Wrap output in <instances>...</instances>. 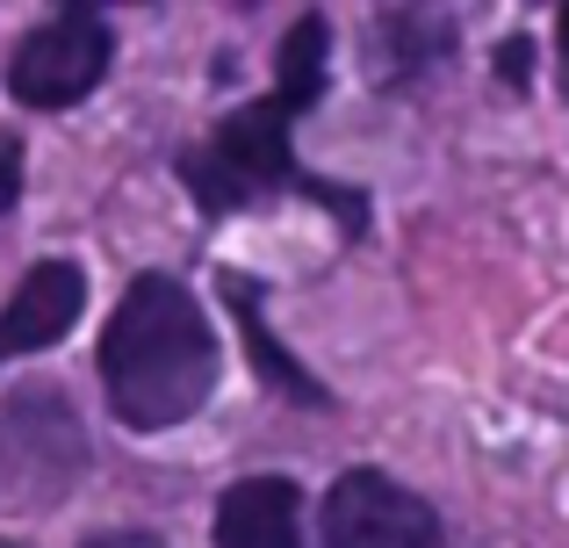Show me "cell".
Returning a JSON list of instances; mask_svg holds the SVG:
<instances>
[{
  "mask_svg": "<svg viewBox=\"0 0 569 548\" xmlns=\"http://www.w3.org/2000/svg\"><path fill=\"white\" fill-rule=\"evenodd\" d=\"M101 382L130 434H167L217 390V332L173 275H138L101 332Z\"/></svg>",
  "mask_w": 569,
  "mask_h": 548,
  "instance_id": "1",
  "label": "cell"
},
{
  "mask_svg": "<svg viewBox=\"0 0 569 548\" xmlns=\"http://www.w3.org/2000/svg\"><path fill=\"white\" fill-rule=\"evenodd\" d=\"M296 116L303 109L281 101V94L223 116V123L181 159L188 196L217 217V210H246V202H260V196H281V188H303V167H296Z\"/></svg>",
  "mask_w": 569,
  "mask_h": 548,
  "instance_id": "2",
  "label": "cell"
},
{
  "mask_svg": "<svg viewBox=\"0 0 569 548\" xmlns=\"http://www.w3.org/2000/svg\"><path fill=\"white\" fill-rule=\"evenodd\" d=\"M109 22H101L94 8H66L51 14V22H37L22 43H14L8 58V94L22 101V109H72V101H87L101 87V72H109Z\"/></svg>",
  "mask_w": 569,
  "mask_h": 548,
  "instance_id": "3",
  "label": "cell"
},
{
  "mask_svg": "<svg viewBox=\"0 0 569 548\" xmlns=\"http://www.w3.org/2000/svg\"><path fill=\"white\" fill-rule=\"evenodd\" d=\"M440 512L382 469H347L325 491V548H440Z\"/></svg>",
  "mask_w": 569,
  "mask_h": 548,
  "instance_id": "4",
  "label": "cell"
},
{
  "mask_svg": "<svg viewBox=\"0 0 569 548\" xmlns=\"http://www.w3.org/2000/svg\"><path fill=\"white\" fill-rule=\"evenodd\" d=\"M80 303H87V275L72 260H37L22 275V289H14V303L0 310V361L58 347L72 332V318H80Z\"/></svg>",
  "mask_w": 569,
  "mask_h": 548,
  "instance_id": "5",
  "label": "cell"
},
{
  "mask_svg": "<svg viewBox=\"0 0 569 548\" xmlns=\"http://www.w3.org/2000/svg\"><path fill=\"white\" fill-rule=\"evenodd\" d=\"M217 548H303V498L289 477H246L217 498Z\"/></svg>",
  "mask_w": 569,
  "mask_h": 548,
  "instance_id": "6",
  "label": "cell"
},
{
  "mask_svg": "<svg viewBox=\"0 0 569 548\" xmlns=\"http://www.w3.org/2000/svg\"><path fill=\"white\" fill-rule=\"evenodd\" d=\"M455 51V22L432 8H389L368 14V58H376V87H411Z\"/></svg>",
  "mask_w": 569,
  "mask_h": 548,
  "instance_id": "7",
  "label": "cell"
},
{
  "mask_svg": "<svg viewBox=\"0 0 569 548\" xmlns=\"http://www.w3.org/2000/svg\"><path fill=\"white\" fill-rule=\"evenodd\" d=\"M231 289V310H238V325H246V347H252V361H260V376L274 382L281 397H296L303 411H332V390H325L318 376H310L303 361H296L289 347H281L274 332H267V318H260V296H252V281H223Z\"/></svg>",
  "mask_w": 569,
  "mask_h": 548,
  "instance_id": "8",
  "label": "cell"
},
{
  "mask_svg": "<svg viewBox=\"0 0 569 548\" xmlns=\"http://www.w3.org/2000/svg\"><path fill=\"white\" fill-rule=\"evenodd\" d=\"M325 58H332V29H325V14H303V22L281 37L274 94H281V101H296V109H310V101L325 94Z\"/></svg>",
  "mask_w": 569,
  "mask_h": 548,
  "instance_id": "9",
  "label": "cell"
},
{
  "mask_svg": "<svg viewBox=\"0 0 569 548\" xmlns=\"http://www.w3.org/2000/svg\"><path fill=\"white\" fill-rule=\"evenodd\" d=\"M498 80H505V87H527V80H533V43H527V37L498 43Z\"/></svg>",
  "mask_w": 569,
  "mask_h": 548,
  "instance_id": "10",
  "label": "cell"
},
{
  "mask_svg": "<svg viewBox=\"0 0 569 548\" xmlns=\"http://www.w3.org/2000/svg\"><path fill=\"white\" fill-rule=\"evenodd\" d=\"M22 196V145H14V130H0V210Z\"/></svg>",
  "mask_w": 569,
  "mask_h": 548,
  "instance_id": "11",
  "label": "cell"
},
{
  "mask_svg": "<svg viewBox=\"0 0 569 548\" xmlns=\"http://www.w3.org/2000/svg\"><path fill=\"white\" fill-rule=\"evenodd\" d=\"M87 548H159L152 535H101V541H87Z\"/></svg>",
  "mask_w": 569,
  "mask_h": 548,
  "instance_id": "12",
  "label": "cell"
},
{
  "mask_svg": "<svg viewBox=\"0 0 569 548\" xmlns=\"http://www.w3.org/2000/svg\"><path fill=\"white\" fill-rule=\"evenodd\" d=\"M556 43H562V66H569V8H562V22H556Z\"/></svg>",
  "mask_w": 569,
  "mask_h": 548,
  "instance_id": "13",
  "label": "cell"
},
{
  "mask_svg": "<svg viewBox=\"0 0 569 548\" xmlns=\"http://www.w3.org/2000/svg\"><path fill=\"white\" fill-rule=\"evenodd\" d=\"M0 548H14V541H0Z\"/></svg>",
  "mask_w": 569,
  "mask_h": 548,
  "instance_id": "14",
  "label": "cell"
}]
</instances>
